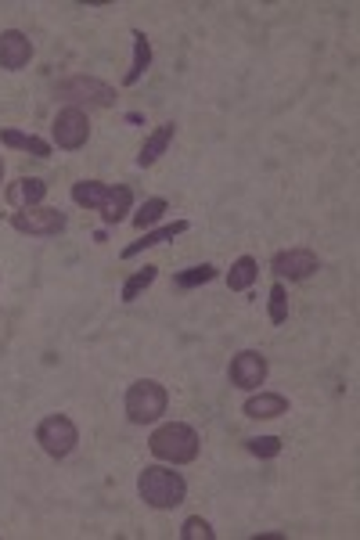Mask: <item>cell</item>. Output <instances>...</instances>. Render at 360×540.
I'll list each match as a JSON object with an SVG mask.
<instances>
[{
  "mask_svg": "<svg viewBox=\"0 0 360 540\" xmlns=\"http://www.w3.org/2000/svg\"><path fill=\"white\" fill-rule=\"evenodd\" d=\"M0 184H4V158H0Z\"/></svg>",
  "mask_w": 360,
  "mask_h": 540,
  "instance_id": "cell-26",
  "label": "cell"
},
{
  "mask_svg": "<svg viewBox=\"0 0 360 540\" xmlns=\"http://www.w3.org/2000/svg\"><path fill=\"white\" fill-rule=\"evenodd\" d=\"M126 418L134 425H151V421H159L170 407V393L163 382H156V378H137V382L126 390Z\"/></svg>",
  "mask_w": 360,
  "mask_h": 540,
  "instance_id": "cell-3",
  "label": "cell"
},
{
  "mask_svg": "<svg viewBox=\"0 0 360 540\" xmlns=\"http://www.w3.org/2000/svg\"><path fill=\"white\" fill-rule=\"evenodd\" d=\"M173 137H177V123H163V127H156L148 134V141L141 144V155H137V166L141 170H148V166H156V162L166 155V148L173 144Z\"/></svg>",
  "mask_w": 360,
  "mask_h": 540,
  "instance_id": "cell-12",
  "label": "cell"
},
{
  "mask_svg": "<svg viewBox=\"0 0 360 540\" xmlns=\"http://www.w3.org/2000/svg\"><path fill=\"white\" fill-rule=\"evenodd\" d=\"M137 494L148 508L156 512H170L177 505H184L188 498V482L180 472L166 468V465H148L141 475H137Z\"/></svg>",
  "mask_w": 360,
  "mask_h": 540,
  "instance_id": "cell-1",
  "label": "cell"
},
{
  "mask_svg": "<svg viewBox=\"0 0 360 540\" xmlns=\"http://www.w3.org/2000/svg\"><path fill=\"white\" fill-rule=\"evenodd\" d=\"M256 278H260V263H256L252 256H238L227 270V289L231 292H249L256 285Z\"/></svg>",
  "mask_w": 360,
  "mask_h": 540,
  "instance_id": "cell-19",
  "label": "cell"
},
{
  "mask_svg": "<svg viewBox=\"0 0 360 540\" xmlns=\"http://www.w3.org/2000/svg\"><path fill=\"white\" fill-rule=\"evenodd\" d=\"M245 447H249L252 458H260V461H271V458L281 454V440L278 436H252V440H245Z\"/></svg>",
  "mask_w": 360,
  "mask_h": 540,
  "instance_id": "cell-24",
  "label": "cell"
},
{
  "mask_svg": "<svg viewBox=\"0 0 360 540\" xmlns=\"http://www.w3.org/2000/svg\"><path fill=\"white\" fill-rule=\"evenodd\" d=\"M271 270L278 274V282H306V278H314L318 270H321V259H318V252L314 249H303V245H295V249H281L274 259H271Z\"/></svg>",
  "mask_w": 360,
  "mask_h": 540,
  "instance_id": "cell-8",
  "label": "cell"
},
{
  "mask_svg": "<svg viewBox=\"0 0 360 540\" xmlns=\"http://www.w3.org/2000/svg\"><path fill=\"white\" fill-rule=\"evenodd\" d=\"M8 202L11 209H33V205H43L47 198V184L40 177H19L15 184H8Z\"/></svg>",
  "mask_w": 360,
  "mask_h": 540,
  "instance_id": "cell-14",
  "label": "cell"
},
{
  "mask_svg": "<svg viewBox=\"0 0 360 540\" xmlns=\"http://www.w3.org/2000/svg\"><path fill=\"white\" fill-rule=\"evenodd\" d=\"M191 224L188 220H173V224H163V228H151V231H141V238L137 242H130L126 249H123V259H134V256H141L144 249H156V245H163V242H170V238H177V235H184Z\"/></svg>",
  "mask_w": 360,
  "mask_h": 540,
  "instance_id": "cell-13",
  "label": "cell"
},
{
  "mask_svg": "<svg viewBox=\"0 0 360 540\" xmlns=\"http://www.w3.org/2000/svg\"><path fill=\"white\" fill-rule=\"evenodd\" d=\"M213 536H217V529L210 526V519H202V515H191L180 526V540H213Z\"/></svg>",
  "mask_w": 360,
  "mask_h": 540,
  "instance_id": "cell-25",
  "label": "cell"
},
{
  "mask_svg": "<svg viewBox=\"0 0 360 540\" xmlns=\"http://www.w3.org/2000/svg\"><path fill=\"white\" fill-rule=\"evenodd\" d=\"M36 444L43 447L47 458L62 461V458H69V454L76 451V444H80V428H76V421H73L69 414H47V418L36 425Z\"/></svg>",
  "mask_w": 360,
  "mask_h": 540,
  "instance_id": "cell-5",
  "label": "cell"
},
{
  "mask_svg": "<svg viewBox=\"0 0 360 540\" xmlns=\"http://www.w3.org/2000/svg\"><path fill=\"white\" fill-rule=\"evenodd\" d=\"M241 414L245 418H256V421H267V418H281L288 414V397L281 393H252L245 404H241Z\"/></svg>",
  "mask_w": 360,
  "mask_h": 540,
  "instance_id": "cell-11",
  "label": "cell"
},
{
  "mask_svg": "<svg viewBox=\"0 0 360 540\" xmlns=\"http://www.w3.org/2000/svg\"><path fill=\"white\" fill-rule=\"evenodd\" d=\"M130 205H134V191H130L126 184H112V195L105 198V205H101L97 212H101V220H105L109 228H116V224L126 220Z\"/></svg>",
  "mask_w": 360,
  "mask_h": 540,
  "instance_id": "cell-15",
  "label": "cell"
},
{
  "mask_svg": "<svg viewBox=\"0 0 360 540\" xmlns=\"http://www.w3.org/2000/svg\"><path fill=\"white\" fill-rule=\"evenodd\" d=\"M213 278H217V266H213V263H198V266L177 270V274H173V285H177V289H198V285H210Z\"/></svg>",
  "mask_w": 360,
  "mask_h": 540,
  "instance_id": "cell-22",
  "label": "cell"
},
{
  "mask_svg": "<svg viewBox=\"0 0 360 540\" xmlns=\"http://www.w3.org/2000/svg\"><path fill=\"white\" fill-rule=\"evenodd\" d=\"M267 313H271V324H285L288 320V289H285V282H274L271 285Z\"/></svg>",
  "mask_w": 360,
  "mask_h": 540,
  "instance_id": "cell-23",
  "label": "cell"
},
{
  "mask_svg": "<svg viewBox=\"0 0 360 540\" xmlns=\"http://www.w3.org/2000/svg\"><path fill=\"white\" fill-rule=\"evenodd\" d=\"M148 69H151V40L141 29H134V62H130V69L123 76V87H137Z\"/></svg>",
  "mask_w": 360,
  "mask_h": 540,
  "instance_id": "cell-16",
  "label": "cell"
},
{
  "mask_svg": "<svg viewBox=\"0 0 360 540\" xmlns=\"http://www.w3.org/2000/svg\"><path fill=\"white\" fill-rule=\"evenodd\" d=\"M55 97L65 101V108H112L116 104V87H109L97 76H69L55 87Z\"/></svg>",
  "mask_w": 360,
  "mask_h": 540,
  "instance_id": "cell-4",
  "label": "cell"
},
{
  "mask_svg": "<svg viewBox=\"0 0 360 540\" xmlns=\"http://www.w3.org/2000/svg\"><path fill=\"white\" fill-rule=\"evenodd\" d=\"M112 195V184H105V181H76L73 184V202L80 205V209H101L105 205V198Z\"/></svg>",
  "mask_w": 360,
  "mask_h": 540,
  "instance_id": "cell-17",
  "label": "cell"
},
{
  "mask_svg": "<svg viewBox=\"0 0 360 540\" xmlns=\"http://www.w3.org/2000/svg\"><path fill=\"white\" fill-rule=\"evenodd\" d=\"M65 224H69V216L50 205H33V209L11 212V228L26 238H58L65 231Z\"/></svg>",
  "mask_w": 360,
  "mask_h": 540,
  "instance_id": "cell-6",
  "label": "cell"
},
{
  "mask_svg": "<svg viewBox=\"0 0 360 540\" xmlns=\"http://www.w3.org/2000/svg\"><path fill=\"white\" fill-rule=\"evenodd\" d=\"M0 144H8L15 151H26L33 158H50V144L36 134H22V130H0Z\"/></svg>",
  "mask_w": 360,
  "mask_h": 540,
  "instance_id": "cell-18",
  "label": "cell"
},
{
  "mask_svg": "<svg viewBox=\"0 0 360 540\" xmlns=\"http://www.w3.org/2000/svg\"><path fill=\"white\" fill-rule=\"evenodd\" d=\"M156 278H159V266H151V263H144L141 270H134V274L123 282V303H134V299H141V292H148L151 285H156Z\"/></svg>",
  "mask_w": 360,
  "mask_h": 540,
  "instance_id": "cell-20",
  "label": "cell"
},
{
  "mask_svg": "<svg viewBox=\"0 0 360 540\" xmlns=\"http://www.w3.org/2000/svg\"><path fill=\"white\" fill-rule=\"evenodd\" d=\"M148 447L166 465H191L198 458L202 440H198V432L188 421H166V425H159L156 432H151Z\"/></svg>",
  "mask_w": 360,
  "mask_h": 540,
  "instance_id": "cell-2",
  "label": "cell"
},
{
  "mask_svg": "<svg viewBox=\"0 0 360 540\" xmlns=\"http://www.w3.org/2000/svg\"><path fill=\"white\" fill-rule=\"evenodd\" d=\"M267 357L260 353V350H241L234 360H231V367H227V374H231V386H238V390H245V393H256L264 382H267Z\"/></svg>",
  "mask_w": 360,
  "mask_h": 540,
  "instance_id": "cell-9",
  "label": "cell"
},
{
  "mask_svg": "<svg viewBox=\"0 0 360 540\" xmlns=\"http://www.w3.org/2000/svg\"><path fill=\"white\" fill-rule=\"evenodd\" d=\"M50 137H55V144L62 151H80L90 141L87 112H83V108H62V112L55 116V123H50Z\"/></svg>",
  "mask_w": 360,
  "mask_h": 540,
  "instance_id": "cell-7",
  "label": "cell"
},
{
  "mask_svg": "<svg viewBox=\"0 0 360 540\" xmlns=\"http://www.w3.org/2000/svg\"><path fill=\"white\" fill-rule=\"evenodd\" d=\"M33 62V40L22 29H4L0 33V69L22 73Z\"/></svg>",
  "mask_w": 360,
  "mask_h": 540,
  "instance_id": "cell-10",
  "label": "cell"
},
{
  "mask_svg": "<svg viewBox=\"0 0 360 540\" xmlns=\"http://www.w3.org/2000/svg\"><path fill=\"white\" fill-rule=\"evenodd\" d=\"M166 212H170V202H166V198H148V202L134 212V228H137V231H151Z\"/></svg>",
  "mask_w": 360,
  "mask_h": 540,
  "instance_id": "cell-21",
  "label": "cell"
}]
</instances>
